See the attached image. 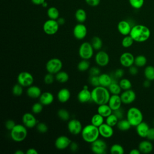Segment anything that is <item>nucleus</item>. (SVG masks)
Here are the masks:
<instances>
[{
    "label": "nucleus",
    "mask_w": 154,
    "mask_h": 154,
    "mask_svg": "<svg viewBox=\"0 0 154 154\" xmlns=\"http://www.w3.org/2000/svg\"><path fill=\"white\" fill-rule=\"evenodd\" d=\"M147 63V58L144 55H139L135 57L134 65L138 67H142L146 66Z\"/></svg>",
    "instance_id": "37"
},
{
    "label": "nucleus",
    "mask_w": 154,
    "mask_h": 154,
    "mask_svg": "<svg viewBox=\"0 0 154 154\" xmlns=\"http://www.w3.org/2000/svg\"><path fill=\"white\" fill-rule=\"evenodd\" d=\"M103 121L104 117L99 113L94 114L91 119V123L97 127H99L103 123Z\"/></svg>",
    "instance_id": "33"
},
{
    "label": "nucleus",
    "mask_w": 154,
    "mask_h": 154,
    "mask_svg": "<svg viewBox=\"0 0 154 154\" xmlns=\"http://www.w3.org/2000/svg\"><path fill=\"white\" fill-rule=\"evenodd\" d=\"M106 149V143L102 139L98 138L91 143V150L95 154H105Z\"/></svg>",
    "instance_id": "10"
},
{
    "label": "nucleus",
    "mask_w": 154,
    "mask_h": 154,
    "mask_svg": "<svg viewBox=\"0 0 154 154\" xmlns=\"http://www.w3.org/2000/svg\"><path fill=\"white\" fill-rule=\"evenodd\" d=\"M77 98L80 103H85L91 100V92L90 91L87 86L85 85L83 88L79 91Z\"/></svg>",
    "instance_id": "18"
},
{
    "label": "nucleus",
    "mask_w": 154,
    "mask_h": 154,
    "mask_svg": "<svg viewBox=\"0 0 154 154\" xmlns=\"http://www.w3.org/2000/svg\"><path fill=\"white\" fill-rule=\"evenodd\" d=\"M134 42V40H133V38L131 37L130 35H125L122 39V45L124 48H129L133 45Z\"/></svg>",
    "instance_id": "43"
},
{
    "label": "nucleus",
    "mask_w": 154,
    "mask_h": 154,
    "mask_svg": "<svg viewBox=\"0 0 154 154\" xmlns=\"http://www.w3.org/2000/svg\"><path fill=\"white\" fill-rule=\"evenodd\" d=\"M38 151L34 148H29L26 152V154H38Z\"/></svg>",
    "instance_id": "58"
},
{
    "label": "nucleus",
    "mask_w": 154,
    "mask_h": 154,
    "mask_svg": "<svg viewBox=\"0 0 154 154\" xmlns=\"http://www.w3.org/2000/svg\"><path fill=\"white\" fill-rule=\"evenodd\" d=\"M94 50L91 43L85 42L80 45L78 54L81 59L90 60L93 55Z\"/></svg>",
    "instance_id": "6"
},
{
    "label": "nucleus",
    "mask_w": 154,
    "mask_h": 154,
    "mask_svg": "<svg viewBox=\"0 0 154 154\" xmlns=\"http://www.w3.org/2000/svg\"><path fill=\"white\" fill-rule=\"evenodd\" d=\"M91 92V100L94 103L98 105L108 103L111 96L108 88L99 85L94 87Z\"/></svg>",
    "instance_id": "1"
},
{
    "label": "nucleus",
    "mask_w": 154,
    "mask_h": 154,
    "mask_svg": "<svg viewBox=\"0 0 154 154\" xmlns=\"http://www.w3.org/2000/svg\"><path fill=\"white\" fill-rule=\"evenodd\" d=\"M144 75L146 79L153 81L154 80V67L152 66H147L144 70Z\"/></svg>",
    "instance_id": "34"
},
{
    "label": "nucleus",
    "mask_w": 154,
    "mask_h": 154,
    "mask_svg": "<svg viewBox=\"0 0 154 154\" xmlns=\"http://www.w3.org/2000/svg\"><path fill=\"white\" fill-rule=\"evenodd\" d=\"M36 129L40 133H45L48 131V127L46 123L43 122H40L37 124Z\"/></svg>",
    "instance_id": "47"
},
{
    "label": "nucleus",
    "mask_w": 154,
    "mask_h": 154,
    "mask_svg": "<svg viewBox=\"0 0 154 154\" xmlns=\"http://www.w3.org/2000/svg\"><path fill=\"white\" fill-rule=\"evenodd\" d=\"M112 113L116 116V117L119 119V120H121L123 117V115H124L123 110L121 108H120L119 109H116L114 111H112Z\"/></svg>",
    "instance_id": "53"
},
{
    "label": "nucleus",
    "mask_w": 154,
    "mask_h": 154,
    "mask_svg": "<svg viewBox=\"0 0 154 154\" xmlns=\"http://www.w3.org/2000/svg\"><path fill=\"white\" fill-rule=\"evenodd\" d=\"M55 77L54 76V74L51 73H48L44 77V82L46 84H51L54 82Z\"/></svg>",
    "instance_id": "48"
},
{
    "label": "nucleus",
    "mask_w": 154,
    "mask_h": 154,
    "mask_svg": "<svg viewBox=\"0 0 154 154\" xmlns=\"http://www.w3.org/2000/svg\"><path fill=\"white\" fill-rule=\"evenodd\" d=\"M47 15L49 19L57 20L59 17L60 13L56 7H51L47 10Z\"/></svg>",
    "instance_id": "35"
},
{
    "label": "nucleus",
    "mask_w": 154,
    "mask_h": 154,
    "mask_svg": "<svg viewBox=\"0 0 154 154\" xmlns=\"http://www.w3.org/2000/svg\"><path fill=\"white\" fill-rule=\"evenodd\" d=\"M28 134L26 127L24 125L16 124L10 131L11 138L15 142H22L25 140Z\"/></svg>",
    "instance_id": "5"
},
{
    "label": "nucleus",
    "mask_w": 154,
    "mask_h": 154,
    "mask_svg": "<svg viewBox=\"0 0 154 154\" xmlns=\"http://www.w3.org/2000/svg\"><path fill=\"white\" fill-rule=\"evenodd\" d=\"M129 35L136 42H144L147 41L150 36V29L141 24L133 25Z\"/></svg>",
    "instance_id": "2"
},
{
    "label": "nucleus",
    "mask_w": 154,
    "mask_h": 154,
    "mask_svg": "<svg viewBox=\"0 0 154 154\" xmlns=\"http://www.w3.org/2000/svg\"><path fill=\"white\" fill-rule=\"evenodd\" d=\"M81 134L83 140L88 143H92L98 139L100 135L98 127L91 123L85 126L82 128Z\"/></svg>",
    "instance_id": "3"
},
{
    "label": "nucleus",
    "mask_w": 154,
    "mask_h": 154,
    "mask_svg": "<svg viewBox=\"0 0 154 154\" xmlns=\"http://www.w3.org/2000/svg\"><path fill=\"white\" fill-rule=\"evenodd\" d=\"M130 154H140L141 152L140 151V150L138 149H132L130 152H129Z\"/></svg>",
    "instance_id": "62"
},
{
    "label": "nucleus",
    "mask_w": 154,
    "mask_h": 154,
    "mask_svg": "<svg viewBox=\"0 0 154 154\" xmlns=\"http://www.w3.org/2000/svg\"><path fill=\"white\" fill-rule=\"evenodd\" d=\"M57 115L60 119L63 121H67L70 119V114L69 111L64 108L60 109L57 112Z\"/></svg>",
    "instance_id": "40"
},
{
    "label": "nucleus",
    "mask_w": 154,
    "mask_h": 154,
    "mask_svg": "<svg viewBox=\"0 0 154 154\" xmlns=\"http://www.w3.org/2000/svg\"><path fill=\"white\" fill-rule=\"evenodd\" d=\"M99 79L100 85L106 88L108 87L113 81L112 76L107 73H100L99 75Z\"/></svg>",
    "instance_id": "27"
},
{
    "label": "nucleus",
    "mask_w": 154,
    "mask_h": 154,
    "mask_svg": "<svg viewBox=\"0 0 154 154\" xmlns=\"http://www.w3.org/2000/svg\"><path fill=\"white\" fill-rule=\"evenodd\" d=\"M135 57L132 54L129 52L123 53L120 57V63L125 67H129L134 64Z\"/></svg>",
    "instance_id": "15"
},
{
    "label": "nucleus",
    "mask_w": 154,
    "mask_h": 154,
    "mask_svg": "<svg viewBox=\"0 0 154 154\" xmlns=\"http://www.w3.org/2000/svg\"><path fill=\"white\" fill-rule=\"evenodd\" d=\"M126 119L132 126L136 127L143 120V115L140 109L137 107H131L127 111Z\"/></svg>",
    "instance_id": "4"
},
{
    "label": "nucleus",
    "mask_w": 154,
    "mask_h": 154,
    "mask_svg": "<svg viewBox=\"0 0 154 154\" xmlns=\"http://www.w3.org/2000/svg\"><path fill=\"white\" fill-rule=\"evenodd\" d=\"M38 99L40 102H41L43 105H49L53 102L54 96L52 93L49 91H45L41 94Z\"/></svg>",
    "instance_id": "24"
},
{
    "label": "nucleus",
    "mask_w": 154,
    "mask_h": 154,
    "mask_svg": "<svg viewBox=\"0 0 154 154\" xmlns=\"http://www.w3.org/2000/svg\"><path fill=\"white\" fill-rule=\"evenodd\" d=\"M72 141L66 135H61L57 137L55 141V146L58 150H64L69 147Z\"/></svg>",
    "instance_id": "14"
},
{
    "label": "nucleus",
    "mask_w": 154,
    "mask_h": 154,
    "mask_svg": "<svg viewBox=\"0 0 154 154\" xmlns=\"http://www.w3.org/2000/svg\"><path fill=\"white\" fill-rule=\"evenodd\" d=\"M119 120V119L113 113H112L111 114L106 117V123L112 127H114L116 125H117Z\"/></svg>",
    "instance_id": "42"
},
{
    "label": "nucleus",
    "mask_w": 154,
    "mask_h": 154,
    "mask_svg": "<svg viewBox=\"0 0 154 154\" xmlns=\"http://www.w3.org/2000/svg\"><path fill=\"white\" fill-rule=\"evenodd\" d=\"M100 135L105 138H109L111 137L114 134V130L112 126L108 124L102 123L98 127Z\"/></svg>",
    "instance_id": "19"
},
{
    "label": "nucleus",
    "mask_w": 154,
    "mask_h": 154,
    "mask_svg": "<svg viewBox=\"0 0 154 154\" xmlns=\"http://www.w3.org/2000/svg\"><path fill=\"white\" fill-rule=\"evenodd\" d=\"M16 123L13 120H11V119H9V120H7L5 122V128L8 130V131H11L16 125Z\"/></svg>",
    "instance_id": "51"
},
{
    "label": "nucleus",
    "mask_w": 154,
    "mask_h": 154,
    "mask_svg": "<svg viewBox=\"0 0 154 154\" xmlns=\"http://www.w3.org/2000/svg\"><path fill=\"white\" fill-rule=\"evenodd\" d=\"M76 20L79 23H84L87 19V13L82 8L78 9L75 14Z\"/></svg>",
    "instance_id": "30"
},
{
    "label": "nucleus",
    "mask_w": 154,
    "mask_h": 154,
    "mask_svg": "<svg viewBox=\"0 0 154 154\" xmlns=\"http://www.w3.org/2000/svg\"><path fill=\"white\" fill-rule=\"evenodd\" d=\"M150 81H151L148 80V79H146L144 81V82H143V86H144L145 88H148V87H149L150 86V85H151Z\"/></svg>",
    "instance_id": "61"
},
{
    "label": "nucleus",
    "mask_w": 154,
    "mask_h": 154,
    "mask_svg": "<svg viewBox=\"0 0 154 154\" xmlns=\"http://www.w3.org/2000/svg\"><path fill=\"white\" fill-rule=\"evenodd\" d=\"M73 34L74 37L77 40H82L87 35V27L82 23H79L74 26L73 29Z\"/></svg>",
    "instance_id": "13"
},
{
    "label": "nucleus",
    "mask_w": 154,
    "mask_h": 154,
    "mask_svg": "<svg viewBox=\"0 0 154 154\" xmlns=\"http://www.w3.org/2000/svg\"><path fill=\"white\" fill-rule=\"evenodd\" d=\"M88 73L90 76H99L100 74V70L99 67L93 66L90 67Z\"/></svg>",
    "instance_id": "50"
},
{
    "label": "nucleus",
    "mask_w": 154,
    "mask_h": 154,
    "mask_svg": "<svg viewBox=\"0 0 154 154\" xmlns=\"http://www.w3.org/2000/svg\"><path fill=\"white\" fill-rule=\"evenodd\" d=\"M23 153H24V152L22 150H19V149H18L14 152V154H23Z\"/></svg>",
    "instance_id": "63"
},
{
    "label": "nucleus",
    "mask_w": 154,
    "mask_h": 154,
    "mask_svg": "<svg viewBox=\"0 0 154 154\" xmlns=\"http://www.w3.org/2000/svg\"><path fill=\"white\" fill-rule=\"evenodd\" d=\"M108 89L111 94H120L122 90L119 82H117L116 81H112L108 86Z\"/></svg>",
    "instance_id": "32"
},
{
    "label": "nucleus",
    "mask_w": 154,
    "mask_h": 154,
    "mask_svg": "<svg viewBox=\"0 0 154 154\" xmlns=\"http://www.w3.org/2000/svg\"><path fill=\"white\" fill-rule=\"evenodd\" d=\"M43 109V105L41 102H36L34 103L31 107V111L32 113L37 114L40 113Z\"/></svg>",
    "instance_id": "45"
},
{
    "label": "nucleus",
    "mask_w": 154,
    "mask_h": 154,
    "mask_svg": "<svg viewBox=\"0 0 154 154\" xmlns=\"http://www.w3.org/2000/svg\"><path fill=\"white\" fill-rule=\"evenodd\" d=\"M41 89L37 85H31L28 87L26 90L27 96L32 99L39 98L42 94Z\"/></svg>",
    "instance_id": "23"
},
{
    "label": "nucleus",
    "mask_w": 154,
    "mask_h": 154,
    "mask_svg": "<svg viewBox=\"0 0 154 154\" xmlns=\"http://www.w3.org/2000/svg\"><path fill=\"white\" fill-rule=\"evenodd\" d=\"M129 72L131 75H136L138 72V67H137L135 65L131 66L129 67Z\"/></svg>",
    "instance_id": "55"
},
{
    "label": "nucleus",
    "mask_w": 154,
    "mask_h": 154,
    "mask_svg": "<svg viewBox=\"0 0 154 154\" xmlns=\"http://www.w3.org/2000/svg\"><path fill=\"white\" fill-rule=\"evenodd\" d=\"M43 7H47V6H48V4H47V2L45 1L42 5Z\"/></svg>",
    "instance_id": "64"
},
{
    "label": "nucleus",
    "mask_w": 154,
    "mask_h": 154,
    "mask_svg": "<svg viewBox=\"0 0 154 154\" xmlns=\"http://www.w3.org/2000/svg\"><path fill=\"white\" fill-rule=\"evenodd\" d=\"M62 67L63 63L61 60L58 58H52L48 60L46 64V69L47 72L54 75L61 70Z\"/></svg>",
    "instance_id": "7"
},
{
    "label": "nucleus",
    "mask_w": 154,
    "mask_h": 154,
    "mask_svg": "<svg viewBox=\"0 0 154 154\" xmlns=\"http://www.w3.org/2000/svg\"><path fill=\"white\" fill-rule=\"evenodd\" d=\"M150 128L148 124L144 122H141L136 126V131L139 137L141 138H146Z\"/></svg>",
    "instance_id": "25"
},
{
    "label": "nucleus",
    "mask_w": 154,
    "mask_h": 154,
    "mask_svg": "<svg viewBox=\"0 0 154 154\" xmlns=\"http://www.w3.org/2000/svg\"><path fill=\"white\" fill-rule=\"evenodd\" d=\"M124 75V70L122 69H117L115 70L114 73V78L112 79H121L122 78V77Z\"/></svg>",
    "instance_id": "52"
},
{
    "label": "nucleus",
    "mask_w": 154,
    "mask_h": 154,
    "mask_svg": "<svg viewBox=\"0 0 154 154\" xmlns=\"http://www.w3.org/2000/svg\"><path fill=\"white\" fill-rule=\"evenodd\" d=\"M57 21L58 22V23L59 24V25H63L65 23V19L63 17H58L57 19Z\"/></svg>",
    "instance_id": "60"
},
{
    "label": "nucleus",
    "mask_w": 154,
    "mask_h": 154,
    "mask_svg": "<svg viewBox=\"0 0 154 154\" xmlns=\"http://www.w3.org/2000/svg\"><path fill=\"white\" fill-rule=\"evenodd\" d=\"M122 101L119 94H112L109 99L108 102V105L112 109V111L119 109L121 108Z\"/></svg>",
    "instance_id": "21"
},
{
    "label": "nucleus",
    "mask_w": 154,
    "mask_h": 154,
    "mask_svg": "<svg viewBox=\"0 0 154 154\" xmlns=\"http://www.w3.org/2000/svg\"><path fill=\"white\" fill-rule=\"evenodd\" d=\"M116 126L118 129H119L121 131H127L132 126L127 119H123L118 121V123Z\"/></svg>",
    "instance_id": "29"
},
{
    "label": "nucleus",
    "mask_w": 154,
    "mask_h": 154,
    "mask_svg": "<svg viewBox=\"0 0 154 154\" xmlns=\"http://www.w3.org/2000/svg\"><path fill=\"white\" fill-rule=\"evenodd\" d=\"M97 111V113L105 118L112 113V110L108 103L99 105Z\"/></svg>",
    "instance_id": "28"
},
{
    "label": "nucleus",
    "mask_w": 154,
    "mask_h": 154,
    "mask_svg": "<svg viewBox=\"0 0 154 154\" xmlns=\"http://www.w3.org/2000/svg\"><path fill=\"white\" fill-rule=\"evenodd\" d=\"M121 88L123 90L131 89L132 87V83L131 81L127 78H121L119 82Z\"/></svg>",
    "instance_id": "41"
},
{
    "label": "nucleus",
    "mask_w": 154,
    "mask_h": 154,
    "mask_svg": "<svg viewBox=\"0 0 154 154\" xmlns=\"http://www.w3.org/2000/svg\"><path fill=\"white\" fill-rule=\"evenodd\" d=\"M82 128V123L79 120L73 119L68 122L67 129L69 132L73 135L81 134Z\"/></svg>",
    "instance_id": "11"
},
{
    "label": "nucleus",
    "mask_w": 154,
    "mask_h": 154,
    "mask_svg": "<svg viewBox=\"0 0 154 154\" xmlns=\"http://www.w3.org/2000/svg\"><path fill=\"white\" fill-rule=\"evenodd\" d=\"M131 6L135 9L141 8L144 3V0H129Z\"/></svg>",
    "instance_id": "46"
},
{
    "label": "nucleus",
    "mask_w": 154,
    "mask_h": 154,
    "mask_svg": "<svg viewBox=\"0 0 154 154\" xmlns=\"http://www.w3.org/2000/svg\"><path fill=\"white\" fill-rule=\"evenodd\" d=\"M132 26L131 23L125 20H120L117 25V29L119 32L123 35H129Z\"/></svg>",
    "instance_id": "20"
},
{
    "label": "nucleus",
    "mask_w": 154,
    "mask_h": 154,
    "mask_svg": "<svg viewBox=\"0 0 154 154\" xmlns=\"http://www.w3.org/2000/svg\"><path fill=\"white\" fill-rule=\"evenodd\" d=\"M120 97L123 103L131 104L135 101L136 99V94L134 90L129 89L124 90V91L121 93Z\"/></svg>",
    "instance_id": "17"
},
{
    "label": "nucleus",
    "mask_w": 154,
    "mask_h": 154,
    "mask_svg": "<svg viewBox=\"0 0 154 154\" xmlns=\"http://www.w3.org/2000/svg\"><path fill=\"white\" fill-rule=\"evenodd\" d=\"M146 138L150 141H154V128H150Z\"/></svg>",
    "instance_id": "54"
},
{
    "label": "nucleus",
    "mask_w": 154,
    "mask_h": 154,
    "mask_svg": "<svg viewBox=\"0 0 154 154\" xmlns=\"http://www.w3.org/2000/svg\"><path fill=\"white\" fill-rule=\"evenodd\" d=\"M59 24L58 23L57 20L48 19L45 22L43 25V31L47 35H54L57 32L59 29Z\"/></svg>",
    "instance_id": "9"
},
{
    "label": "nucleus",
    "mask_w": 154,
    "mask_h": 154,
    "mask_svg": "<svg viewBox=\"0 0 154 154\" xmlns=\"http://www.w3.org/2000/svg\"><path fill=\"white\" fill-rule=\"evenodd\" d=\"M153 144L149 140L141 141L138 144V149L142 153H149L153 150Z\"/></svg>",
    "instance_id": "22"
},
{
    "label": "nucleus",
    "mask_w": 154,
    "mask_h": 154,
    "mask_svg": "<svg viewBox=\"0 0 154 154\" xmlns=\"http://www.w3.org/2000/svg\"><path fill=\"white\" fill-rule=\"evenodd\" d=\"M89 83L94 87L100 85L99 76H90Z\"/></svg>",
    "instance_id": "49"
},
{
    "label": "nucleus",
    "mask_w": 154,
    "mask_h": 154,
    "mask_svg": "<svg viewBox=\"0 0 154 154\" xmlns=\"http://www.w3.org/2000/svg\"><path fill=\"white\" fill-rule=\"evenodd\" d=\"M23 87L19 84H15L12 88V93L15 96H20L23 93Z\"/></svg>",
    "instance_id": "44"
},
{
    "label": "nucleus",
    "mask_w": 154,
    "mask_h": 154,
    "mask_svg": "<svg viewBox=\"0 0 154 154\" xmlns=\"http://www.w3.org/2000/svg\"><path fill=\"white\" fill-rule=\"evenodd\" d=\"M91 44L93 48V49L96 51H99L102 47V40L98 36H94L92 38L91 40Z\"/></svg>",
    "instance_id": "36"
},
{
    "label": "nucleus",
    "mask_w": 154,
    "mask_h": 154,
    "mask_svg": "<svg viewBox=\"0 0 154 154\" xmlns=\"http://www.w3.org/2000/svg\"><path fill=\"white\" fill-rule=\"evenodd\" d=\"M70 97V92L69 89L63 88L60 89L57 93V99L61 103L67 102Z\"/></svg>",
    "instance_id": "26"
},
{
    "label": "nucleus",
    "mask_w": 154,
    "mask_h": 154,
    "mask_svg": "<svg viewBox=\"0 0 154 154\" xmlns=\"http://www.w3.org/2000/svg\"><path fill=\"white\" fill-rule=\"evenodd\" d=\"M55 80L60 83H66L67 82L69 78V76L68 73L63 70H60L57 73L55 74Z\"/></svg>",
    "instance_id": "31"
},
{
    "label": "nucleus",
    "mask_w": 154,
    "mask_h": 154,
    "mask_svg": "<svg viewBox=\"0 0 154 154\" xmlns=\"http://www.w3.org/2000/svg\"><path fill=\"white\" fill-rule=\"evenodd\" d=\"M85 1L88 5L91 7L97 6L100 2V0H85Z\"/></svg>",
    "instance_id": "56"
},
{
    "label": "nucleus",
    "mask_w": 154,
    "mask_h": 154,
    "mask_svg": "<svg viewBox=\"0 0 154 154\" xmlns=\"http://www.w3.org/2000/svg\"><path fill=\"white\" fill-rule=\"evenodd\" d=\"M69 148L72 152H75L78 150V145L76 142L72 141L69 146Z\"/></svg>",
    "instance_id": "57"
},
{
    "label": "nucleus",
    "mask_w": 154,
    "mask_h": 154,
    "mask_svg": "<svg viewBox=\"0 0 154 154\" xmlns=\"http://www.w3.org/2000/svg\"><path fill=\"white\" fill-rule=\"evenodd\" d=\"M90 66V64L88 61V60L82 59V60L78 63L77 65V68L80 72H85L87 70H89Z\"/></svg>",
    "instance_id": "38"
},
{
    "label": "nucleus",
    "mask_w": 154,
    "mask_h": 154,
    "mask_svg": "<svg viewBox=\"0 0 154 154\" xmlns=\"http://www.w3.org/2000/svg\"><path fill=\"white\" fill-rule=\"evenodd\" d=\"M34 80V77L32 74L26 71L21 72L17 77V83L23 87H28L32 85Z\"/></svg>",
    "instance_id": "8"
},
{
    "label": "nucleus",
    "mask_w": 154,
    "mask_h": 154,
    "mask_svg": "<svg viewBox=\"0 0 154 154\" xmlns=\"http://www.w3.org/2000/svg\"><path fill=\"white\" fill-rule=\"evenodd\" d=\"M22 121L23 125H24L27 128H32L36 126L38 123L35 116L30 112L25 113L22 116Z\"/></svg>",
    "instance_id": "16"
},
{
    "label": "nucleus",
    "mask_w": 154,
    "mask_h": 154,
    "mask_svg": "<svg viewBox=\"0 0 154 154\" xmlns=\"http://www.w3.org/2000/svg\"><path fill=\"white\" fill-rule=\"evenodd\" d=\"M124 148L119 144H114L110 147V153L111 154H123Z\"/></svg>",
    "instance_id": "39"
},
{
    "label": "nucleus",
    "mask_w": 154,
    "mask_h": 154,
    "mask_svg": "<svg viewBox=\"0 0 154 154\" xmlns=\"http://www.w3.org/2000/svg\"><path fill=\"white\" fill-rule=\"evenodd\" d=\"M31 2L35 5H42L45 2V0H31Z\"/></svg>",
    "instance_id": "59"
},
{
    "label": "nucleus",
    "mask_w": 154,
    "mask_h": 154,
    "mask_svg": "<svg viewBox=\"0 0 154 154\" xmlns=\"http://www.w3.org/2000/svg\"><path fill=\"white\" fill-rule=\"evenodd\" d=\"M96 63L100 67L107 66L109 62V56L104 51H99L94 57Z\"/></svg>",
    "instance_id": "12"
}]
</instances>
